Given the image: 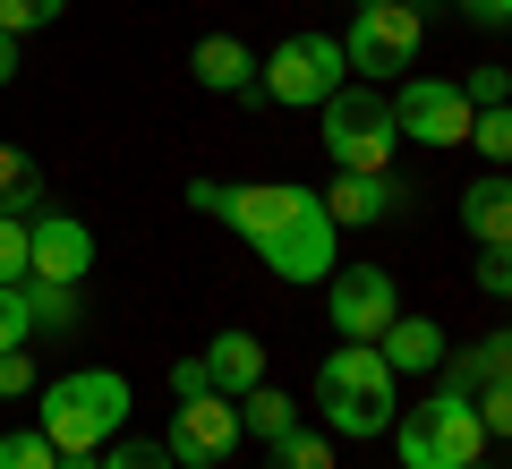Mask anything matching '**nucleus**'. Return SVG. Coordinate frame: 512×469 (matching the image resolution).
Returning a JSON list of instances; mask_svg holds the SVG:
<instances>
[{
	"label": "nucleus",
	"instance_id": "nucleus-1",
	"mask_svg": "<svg viewBox=\"0 0 512 469\" xmlns=\"http://www.w3.org/2000/svg\"><path fill=\"white\" fill-rule=\"evenodd\" d=\"M188 205L214 222H231L239 239H248L256 256H265V273H282V282H325L333 273V214L316 188L299 180H256V188H222V180H188Z\"/></svg>",
	"mask_w": 512,
	"mask_h": 469
},
{
	"label": "nucleus",
	"instance_id": "nucleus-2",
	"mask_svg": "<svg viewBox=\"0 0 512 469\" xmlns=\"http://www.w3.org/2000/svg\"><path fill=\"white\" fill-rule=\"evenodd\" d=\"M393 367H384L376 342H342L325 367H316V410H325L333 435H393V418H402V401H393Z\"/></svg>",
	"mask_w": 512,
	"mask_h": 469
},
{
	"label": "nucleus",
	"instance_id": "nucleus-3",
	"mask_svg": "<svg viewBox=\"0 0 512 469\" xmlns=\"http://www.w3.org/2000/svg\"><path fill=\"white\" fill-rule=\"evenodd\" d=\"M35 401H43L35 427L52 435L60 452H103L111 435L128 427V401H137V393H128L120 367H77V376H52Z\"/></svg>",
	"mask_w": 512,
	"mask_h": 469
},
{
	"label": "nucleus",
	"instance_id": "nucleus-4",
	"mask_svg": "<svg viewBox=\"0 0 512 469\" xmlns=\"http://www.w3.org/2000/svg\"><path fill=\"white\" fill-rule=\"evenodd\" d=\"M316 145L333 154V171H393V94L367 86V77H342V86L316 103Z\"/></svg>",
	"mask_w": 512,
	"mask_h": 469
},
{
	"label": "nucleus",
	"instance_id": "nucleus-5",
	"mask_svg": "<svg viewBox=\"0 0 512 469\" xmlns=\"http://www.w3.org/2000/svg\"><path fill=\"white\" fill-rule=\"evenodd\" d=\"M393 452L402 469H461V461H487V427H478V401L470 393H427V410L393 418Z\"/></svg>",
	"mask_w": 512,
	"mask_h": 469
},
{
	"label": "nucleus",
	"instance_id": "nucleus-6",
	"mask_svg": "<svg viewBox=\"0 0 512 469\" xmlns=\"http://www.w3.org/2000/svg\"><path fill=\"white\" fill-rule=\"evenodd\" d=\"M342 77H350L342 35H282L274 52L256 60V94H265V103H282V111H316Z\"/></svg>",
	"mask_w": 512,
	"mask_h": 469
},
{
	"label": "nucleus",
	"instance_id": "nucleus-7",
	"mask_svg": "<svg viewBox=\"0 0 512 469\" xmlns=\"http://www.w3.org/2000/svg\"><path fill=\"white\" fill-rule=\"evenodd\" d=\"M419 43H427L419 0H359V18H350V35H342V60H350V77L384 86V77H402L410 60H419Z\"/></svg>",
	"mask_w": 512,
	"mask_h": 469
},
{
	"label": "nucleus",
	"instance_id": "nucleus-8",
	"mask_svg": "<svg viewBox=\"0 0 512 469\" xmlns=\"http://www.w3.org/2000/svg\"><path fill=\"white\" fill-rule=\"evenodd\" d=\"M470 94L453 86V77H402V86H393V128H402L410 145H427V154H436V145H470Z\"/></svg>",
	"mask_w": 512,
	"mask_h": 469
},
{
	"label": "nucleus",
	"instance_id": "nucleus-9",
	"mask_svg": "<svg viewBox=\"0 0 512 469\" xmlns=\"http://www.w3.org/2000/svg\"><path fill=\"white\" fill-rule=\"evenodd\" d=\"M325 316H333L342 342H376V333L402 316V290H393L384 265H333L325 273Z\"/></svg>",
	"mask_w": 512,
	"mask_h": 469
},
{
	"label": "nucleus",
	"instance_id": "nucleus-10",
	"mask_svg": "<svg viewBox=\"0 0 512 469\" xmlns=\"http://www.w3.org/2000/svg\"><path fill=\"white\" fill-rule=\"evenodd\" d=\"M171 461L180 469H222L239 452V401L231 393H197V401H180L171 410Z\"/></svg>",
	"mask_w": 512,
	"mask_h": 469
},
{
	"label": "nucleus",
	"instance_id": "nucleus-11",
	"mask_svg": "<svg viewBox=\"0 0 512 469\" xmlns=\"http://www.w3.org/2000/svg\"><path fill=\"white\" fill-rule=\"evenodd\" d=\"M26 273L35 282H86L94 273V231L77 214H26Z\"/></svg>",
	"mask_w": 512,
	"mask_h": 469
},
{
	"label": "nucleus",
	"instance_id": "nucleus-12",
	"mask_svg": "<svg viewBox=\"0 0 512 469\" xmlns=\"http://www.w3.org/2000/svg\"><path fill=\"white\" fill-rule=\"evenodd\" d=\"M402 180L393 171H342V180L325 188V214H333V231H367V222H393L402 214Z\"/></svg>",
	"mask_w": 512,
	"mask_h": 469
},
{
	"label": "nucleus",
	"instance_id": "nucleus-13",
	"mask_svg": "<svg viewBox=\"0 0 512 469\" xmlns=\"http://www.w3.org/2000/svg\"><path fill=\"white\" fill-rule=\"evenodd\" d=\"M384 367L393 376H444V359H453V333L436 325V316H393V325L376 333Z\"/></svg>",
	"mask_w": 512,
	"mask_h": 469
},
{
	"label": "nucleus",
	"instance_id": "nucleus-14",
	"mask_svg": "<svg viewBox=\"0 0 512 469\" xmlns=\"http://www.w3.org/2000/svg\"><path fill=\"white\" fill-rule=\"evenodd\" d=\"M197 359H205V384H214V393H256V384H265V342H256V333H214V342H205L197 350Z\"/></svg>",
	"mask_w": 512,
	"mask_h": 469
},
{
	"label": "nucleus",
	"instance_id": "nucleus-15",
	"mask_svg": "<svg viewBox=\"0 0 512 469\" xmlns=\"http://www.w3.org/2000/svg\"><path fill=\"white\" fill-rule=\"evenodd\" d=\"M461 231H470L478 248L512 239V171H478V180L461 188Z\"/></svg>",
	"mask_w": 512,
	"mask_h": 469
},
{
	"label": "nucleus",
	"instance_id": "nucleus-16",
	"mask_svg": "<svg viewBox=\"0 0 512 469\" xmlns=\"http://www.w3.org/2000/svg\"><path fill=\"white\" fill-rule=\"evenodd\" d=\"M188 69H197V86H214V94H256V52L239 35H205L197 52H188Z\"/></svg>",
	"mask_w": 512,
	"mask_h": 469
},
{
	"label": "nucleus",
	"instance_id": "nucleus-17",
	"mask_svg": "<svg viewBox=\"0 0 512 469\" xmlns=\"http://www.w3.org/2000/svg\"><path fill=\"white\" fill-rule=\"evenodd\" d=\"M504 376H512V333H487V342H470V350L444 359V384H453V393H478V384H504Z\"/></svg>",
	"mask_w": 512,
	"mask_h": 469
},
{
	"label": "nucleus",
	"instance_id": "nucleus-18",
	"mask_svg": "<svg viewBox=\"0 0 512 469\" xmlns=\"http://www.w3.org/2000/svg\"><path fill=\"white\" fill-rule=\"evenodd\" d=\"M26 316H35V333H77L86 325V299H77V282H35L26 273Z\"/></svg>",
	"mask_w": 512,
	"mask_h": 469
},
{
	"label": "nucleus",
	"instance_id": "nucleus-19",
	"mask_svg": "<svg viewBox=\"0 0 512 469\" xmlns=\"http://www.w3.org/2000/svg\"><path fill=\"white\" fill-rule=\"evenodd\" d=\"M291 427H299L291 393H274V384H256V393H239V435H265V444H282Z\"/></svg>",
	"mask_w": 512,
	"mask_h": 469
},
{
	"label": "nucleus",
	"instance_id": "nucleus-20",
	"mask_svg": "<svg viewBox=\"0 0 512 469\" xmlns=\"http://www.w3.org/2000/svg\"><path fill=\"white\" fill-rule=\"evenodd\" d=\"M18 205H43V171L18 145H0V214H18Z\"/></svg>",
	"mask_w": 512,
	"mask_h": 469
},
{
	"label": "nucleus",
	"instance_id": "nucleus-21",
	"mask_svg": "<svg viewBox=\"0 0 512 469\" xmlns=\"http://www.w3.org/2000/svg\"><path fill=\"white\" fill-rule=\"evenodd\" d=\"M0 469H60V444L43 427H9L0 435Z\"/></svg>",
	"mask_w": 512,
	"mask_h": 469
},
{
	"label": "nucleus",
	"instance_id": "nucleus-22",
	"mask_svg": "<svg viewBox=\"0 0 512 469\" xmlns=\"http://www.w3.org/2000/svg\"><path fill=\"white\" fill-rule=\"evenodd\" d=\"M470 145L487 154V171H512V103L478 111V120H470Z\"/></svg>",
	"mask_w": 512,
	"mask_h": 469
},
{
	"label": "nucleus",
	"instance_id": "nucleus-23",
	"mask_svg": "<svg viewBox=\"0 0 512 469\" xmlns=\"http://www.w3.org/2000/svg\"><path fill=\"white\" fill-rule=\"evenodd\" d=\"M265 469H333V444L308 427H291L282 444H265Z\"/></svg>",
	"mask_w": 512,
	"mask_h": 469
},
{
	"label": "nucleus",
	"instance_id": "nucleus-24",
	"mask_svg": "<svg viewBox=\"0 0 512 469\" xmlns=\"http://www.w3.org/2000/svg\"><path fill=\"white\" fill-rule=\"evenodd\" d=\"M103 469H180V461H171V444H146V435H111V444H103Z\"/></svg>",
	"mask_w": 512,
	"mask_h": 469
},
{
	"label": "nucleus",
	"instance_id": "nucleus-25",
	"mask_svg": "<svg viewBox=\"0 0 512 469\" xmlns=\"http://www.w3.org/2000/svg\"><path fill=\"white\" fill-rule=\"evenodd\" d=\"M35 342V316H26V282H0V359Z\"/></svg>",
	"mask_w": 512,
	"mask_h": 469
},
{
	"label": "nucleus",
	"instance_id": "nucleus-26",
	"mask_svg": "<svg viewBox=\"0 0 512 469\" xmlns=\"http://www.w3.org/2000/svg\"><path fill=\"white\" fill-rule=\"evenodd\" d=\"M478 427H487V444H495V435H504V444H512V376L504 384H478Z\"/></svg>",
	"mask_w": 512,
	"mask_h": 469
},
{
	"label": "nucleus",
	"instance_id": "nucleus-27",
	"mask_svg": "<svg viewBox=\"0 0 512 469\" xmlns=\"http://www.w3.org/2000/svg\"><path fill=\"white\" fill-rule=\"evenodd\" d=\"M60 9H69V0H0V26H9V35H43Z\"/></svg>",
	"mask_w": 512,
	"mask_h": 469
},
{
	"label": "nucleus",
	"instance_id": "nucleus-28",
	"mask_svg": "<svg viewBox=\"0 0 512 469\" xmlns=\"http://www.w3.org/2000/svg\"><path fill=\"white\" fill-rule=\"evenodd\" d=\"M487 299H512V239H495V248H478V273H470Z\"/></svg>",
	"mask_w": 512,
	"mask_h": 469
},
{
	"label": "nucleus",
	"instance_id": "nucleus-29",
	"mask_svg": "<svg viewBox=\"0 0 512 469\" xmlns=\"http://www.w3.org/2000/svg\"><path fill=\"white\" fill-rule=\"evenodd\" d=\"M461 94H470V111L512 103V69H470V77H461Z\"/></svg>",
	"mask_w": 512,
	"mask_h": 469
},
{
	"label": "nucleus",
	"instance_id": "nucleus-30",
	"mask_svg": "<svg viewBox=\"0 0 512 469\" xmlns=\"http://www.w3.org/2000/svg\"><path fill=\"white\" fill-rule=\"evenodd\" d=\"M0 282H26V214H0Z\"/></svg>",
	"mask_w": 512,
	"mask_h": 469
},
{
	"label": "nucleus",
	"instance_id": "nucleus-31",
	"mask_svg": "<svg viewBox=\"0 0 512 469\" xmlns=\"http://www.w3.org/2000/svg\"><path fill=\"white\" fill-rule=\"evenodd\" d=\"M26 393H43V384H35V359L9 350V359H0V401H26Z\"/></svg>",
	"mask_w": 512,
	"mask_h": 469
},
{
	"label": "nucleus",
	"instance_id": "nucleus-32",
	"mask_svg": "<svg viewBox=\"0 0 512 469\" xmlns=\"http://www.w3.org/2000/svg\"><path fill=\"white\" fill-rule=\"evenodd\" d=\"M197 393H214V384H205V359H180L171 367V401H197Z\"/></svg>",
	"mask_w": 512,
	"mask_h": 469
},
{
	"label": "nucleus",
	"instance_id": "nucleus-33",
	"mask_svg": "<svg viewBox=\"0 0 512 469\" xmlns=\"http://www.w3.org/2000/svg\"><path fill=\"white\" fill-rule=\"evenodd\" d=\"M461 18L470 26H512V0H461Z\"/></svg>",
	"mask_w": 512,
	"mask_h": 469
},
{
	"label": "nucleus",
	"instance_id": "nucleus-34",
	"mask_svg": "<svg viewBox=\"0 0 512 469\" xmlns=\"http://www.w3.org/2000/svg\"><path fill=\"white\" fill-rule=\"evenodd\" d=\"M9 77H18V35L0 26V86H9Z\"/></svg>",
	"mask_w": 512,
	"mask_h": 469
},
{
	"label": "nucleus",
	"instance_id": "nucleus-35",
	"mask_svg": "<svg viewBox=\"0 0 512 469\" xmlns=\"http://www.w3.org/2000/svg\"><path fill=\"white\" fill-rule=\"evenodd\" d=\"M60 469H103V452H60Z\"/></svg>",
	"mask_w": 512,
	"mask_h": 469
},
{
	"label": "nucleus",
	"instance_id": "nucleus-36",
	"mask_svg": "<svg viewBox=\"0 0 512 469\" xmlns=\"http://www.w3.org/2000/svg\"><path fill=\"white\" fill-rule=\"evenodd\" d=\"M461 469H487V461H461Z\"/></svg>",
	"mask_w": 512,
	"mask_h": 469
},
{
	"label": "nucleus",
	"instance_id": "nucleus-37",
	"mask_svg": "<svg viewBox=\"0 0 512 469\" xmlns=\"http://www.w3.org/2000/svg\"><path fill=\"white\" fill-rule=\"evenodd\" d=\"M350 9H359V0H350Z\"/></svg>",
	"mask_w": 512,
	"mask_h": 469
}]
</instances>
